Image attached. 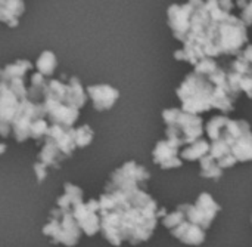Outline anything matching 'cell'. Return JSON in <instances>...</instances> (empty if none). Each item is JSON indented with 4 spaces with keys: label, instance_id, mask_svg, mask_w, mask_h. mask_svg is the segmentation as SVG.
Masks as SVG:
<instances>
[{
    "label": "cell",
    "instance_id": "6da1fadb",
    "mask_svg": "<svg viewBox=\"0 0 252 247\" xmlns=\"http://www.w3.org/2000/svg\"><path fill=\"white\" fill-rule=\"evenodd\" d=\"M99 202L100 233L114 247L137 246L154 236L167 209L140 187L105 190Z\"/></svg>",
    "mask_w": 252,
    "mask_h": 247
},
{
    "label": "cell",
    "instance_id": "7a4b0ae2",
    "mask_svg": "<svg viewBox=\"0 0 252 247\" xmlns=\"http://www.w3.org/2000/svg\"><path fill=\"white\" fill-rule=\"evenodd\" d=\"M204 130L208 141H224L238 163L252 162V127L247 120L217 114L204 124Z\"/></svg>",
    "mask_w": 252,
    "mask_h": 247
},
{
    "label": "cell",
    "instance_id": "3957f363",
    "mask_svg": "<svg viewBox=\"0 0 252 247\" xmlns=\"http://www.w3.org/2000/svg\"><path fill=\"white\" fill-rule=\"evenodd\" d=\"M176 95L180 101V108L186 113L201 116L214 110L216 86L208 77L195 71L189 73L176 89Z\"/></svg>",
    "mask_w": 252,
    "mask_h": 247
},
{
    "label": "cell",
    "instance_id": "277c9868",
    "mask_svg": "<svg viewBox=\"0 0 252 247\" xmlns=\"http://www.w3.org/2000/svg\"><path fill=\"white\" fill-rule=\"evenodd\" d=\"M161 116L165 123V139L180 148L204 138L205 122L201 116L186 113L180 107L165 108Z\"/></svg>",
    "mask_w": 252,
    "mask_h": 247
},
{
    "label": "cell",
    "instance_id": "5b68a950",
    "mask_svg": "<svg viewBox=\"0 0 252 247\" xmlns=\"http://www.w3.org/2000/svg\"><path fill=\"white\" fill-rule=\"evenodd\" d=\"M247 25L242 22L239 16L229 15L226 19L220 22H214L207 30V39L214 43L220 55H235L238 56L247 41H248V31Z\"/></svg>",
    "mask_w": 252,
    "mask_h": 247
},
{
    "label": "cell",
    "instance_id": "8992f818",
    "mask_svg": "<svg viewBox=\"0 0 252 247\" xmlns=\"http://www.w3.org/2000/svg\"><path fill=\"white\" fill-rule=\"evenodd\" d=\"M41 231L52 243L65 247L77 246L83 236L72 210H65L61 207L50 210L49 221Z\"/></svg>",
    "mask_w": 252,
    "mask_h": 247
},
{
    "label": "cell",
    "instance_id": "52a82bcc",
    "mask_svg": "<svg viewBox=\"0 0 252 247\" xmlns=\"http://www.w3.org/2000/svg\"><path fill=\"white\" fill-rule=\"evenodd\" d=\"M159 222L168 230V233L176 240H179L185 246H202L207 240V231L189 222L179 206L171 212L167 210V213L161 218Z\"/></svg>",
    "mask_w": 252,
    "mask_h": 247
},
{
    "label": "cell",
    "instance_id": "ba28073f",
    "mask_svg": "<svg viewBox=\"0 0 252 247\" xmlns=\"http://www.w3.org/2000/svg\"><path fill=\"white\" fill-rule=\"evenodd\" d=\"M179 207L182 209L185 218L189 222L204 228L205 231L210 230V227L213 225V222L221 210V206L210 193H201L195 203H185Z\"/></svg>",
    "mask_w": 252,
    "mask_h": 247
},
{
    "label": "cell",
    "instance_id": "9c48e42d",
    "mask_svg": "<svg viewBox=\"0 0 252 247\" xmlns=\"http://www.w3.org/2000/svg\"><path fill=\"white\" fill-rule=\"evenodd\" d=\"M149 178H151V173L145 166L136 162H127L109 175L105 190L131 188V187L145 188Z\"/></svg>",
    "mask_w": 252,
    "mask_h": 247
},
{
    "label": "cell",
    "instance_id": "30bf717a",
    "mask_svg": "<svg viewBox=\"0 0 252 247\" xmlns=\"http://www.w3.org/2000/svg\"><path fill=\"white\" fill-rule=\"evenodd\" d=\"M38 119H46L41 102H31L30 99L21 101L18 113L10 124L12 135H13L15 141L16 142L28 141L31 124Z\"/></svg>",
    "mask_w": 252,
    "mask_h": 247
},
{
    "label": "cell",
    "instance_id": "8fae6325",
    "mask_svg": "<svg viewBox=\"0 0 252 247\" xmlns=\"http://www.w3.org/2000/svg\"><path fill=\"white\" fill-rule=\"evenodd\" d=\"M72 215L81 230L87 237H93L100 233V215H99V202L90 199L80 203L72 209Z\"/></svg>",
    "mask_w": 252,
    "mask_h": 247
},
{
    "label": "cell",
    "instance_id": "7c38bea8",
    "mask_svg": "<svg viewBox=\"0 0 252 247\" xmlns=\"http://www.w3.org/2000/svg\"><path fill=\"white\" fill-rule=\"evenodd\" d=\"M41 105H43V110H44L46 120L50 124L74 127V124L77 123V120L80 117V110L78 108L69 107L66 104H62V102L43 99Z\"/></svg>",
    "mask_w": 252,
    "mask_h": 247
},
{
    "label": "cell",
    "instance_id": "4fadbf2b",
    "mask_svg": "<svg viewBox=\"0 0 252 247\" xmlns=\"http://www.w3.org/2000/svg\"><path fill=\"white\" fill-rule=\"evenodd\" d=\"M193 7L186 1L183 4H171L167 10L168 15V25L173 31V36L179 41H185L186 36L190 30V18L193 13Z\"/></svg>",
    "mask_w": 252,
    "mask_h": 247
},
{
    "label": "cell",
    "instance_id": "5bb4252c",
    "mask_svg": "<svg viewBox=\"0 0 252 247\" xmlns=\"http://www.w3.org/2000/svg\"><path fill=\"white\" fill-rule=\"evenodd\" d=\"M180 150L182 148L174 142L168 139H161L152 150V160L162 170L179 169L183 166V160L180 159Z\"/></svg>",
    "mask_w": 252,
    "mask_h": 247
},
{
    "label": "cell",
    "instance_id": "9a60e30c",
    "mask_svg": "<svg viewBox=\"0 0 252 247\" xmlns=\"http://www.w3.org/2000/svg\"><path fill=\"white\" fill-rule=\"evenodd\" d=\"M86 92L96 111L111 110L120 98L118 89L111 84H90L86 87Z\"/></svg>",
    "mask_w": 252,
    "mask_h": 247
},
{
    "label": "cell",
    "instance_id": "2e32d148",
    "mask_svg": "<svg viewBox=\"0 0 252 247\" xmlns=\"http://www.w3.org/2000/svg\"><path fill=\"white\" fill-rule=\"evenodd\" d=\"M47 138L53 139L61 153L68 159L75 150V141H74V127H65L59 124H50L46 133Z\"/></svg>",
    "mask_w": 252,
    "mask_h": 247
},
{
    "label": "cell",
    "instance_id": "e0dca14e",
    "mask_svg": "<svg viewBox=\"0 0 252 247\" xmlns=\"http://www.w3.org/2000/svg\"><path fill=\"white\" fill-rule=\"evenodd\" d=\"M21 101L13 95L6 82H0V123L12 124Z\"/></svg>",
    "mask_w": 252,
    "mask_h": 247
},
{
    "label": "cell",
    "instance_id": "ac0fdd59",
    "mask_svg": "<svg viewBox=\"0 0 252 247\" xmlns=\"http://www.w3.org/2000/svg\"><path fill=\"white\" fill-rule=\"evenodd\" d=\"M66 157L61 153V150L58 148V145L55 144V141L53 139H50V138H47V136H44V139H43V147H41V150H40V153H38V156H37V162L40 163V165H43L44 167H59L61 166V163L65 160Z\"/></svg>",
    "mask_w": 252,
    "mask_h": 247
},
{
    "label": "cell",
    "instance_id": "d6986e66",
    "mask_svg": "<svg viewBox=\"0 0 252 247\" xmlns=\"http://www.w3.org/2000/svg\"><path fill=\"white\" fill-rule=\"evenodd\" d=\"M25 12L24 0H3L0 3V22L10 28L18 27L21 16Z\"/></svg>",
    "mask_w": 252,
    "mask_h": 247
},
{
    "label": "cell",
    "instance_id": "ffe728a7",
    "mask_svg": "<svg viewBox=\"0 0 252 247\" xmlns=\"http://www.w3.org/2000/svg\"><path fill=\"white\" fill-rule=\"evenodd\" d=\"M84 199V193L80 187L66 182L63 185V194L58 197L56 200V207L65 209V210H72L74 207H77L80 203H83Z\"/></svg>",
    "mask_w": 252,
    "mask_h": 247
},
{
    "label": "cell",
    "instance_id": "44dd1931",
    "mask_svg": "<svg viewBox=\"0 0 252 247\" xmlns=\"http://www.w3.org/2000/svg\"><path fill=\"white\" fill-rule=\"evenodd\" d=\"M68 92H66V105L74 108H83L87 102V92L83 87L81 82L77 77H69L66 80Z\"/></svg>",
    "mask_w": 252,
    "mask_h": 247
},
{
    "label": "cell",
    "instance_id": "7402d4cb",
    "mask_svg": "<svg viewBox=\"0 0 252 247\" xmlns=\"http://www.w3.org/2000/svg\"><path fill=\"white\" fill-rule=\"evenodd\" d=\"M32 70V64L28 59H18L0 68V82H9L12 79H25Z\"/></svg>",
    "mask_w": 252,
    "mask_h": 247
},
{
    "label": "cell",
    "instance_id": "603a6c76",
    "mask_svg": "<svg viewBox=\"0 0 252 247\" xmlns=\"http://www.w3.org/2000/svg\"><path fill=\"white\" fill-rule=\"evenodd\" d=\"M210 151V141L207 138H201L193 144H189L180 150V159L183 162H199Z\"/></svg>",
    "mask_w": 252,
    "mask_h": 247
},
{
    "label": "cell",
    "instance_id": "cb8c5ba5",
    "mask_svg": "<svg viewBox=\"0 0 252 247\" xmlns=\"http://www.w3.org/2000/svg\"><path fill=\"white\" fill-rule=\"evenodd\" d=\"M56 67H58V58L52 50H43L40 53V56L37 58V61H35L37 73H40L46 79L50 77L55 73Z\"/></svg>",
    "mask_w": 252,
    "mask_h": 247
},
{
    "label": "cell",
    "instance_id": "d4e9b609",
    "mask_svg": "<svg viewBox=\"0 0 252 247\" xmlns=\"http://www.w3.org/2000/svg\"><path fill=\"white\" fill-rule=\"evenodd\" d=\"M46 83H47V79L44 76H41L40 73L31 74L30 86L27 87V90H28L27 99H30L31 102H41L43 101V96H44Z\"/></svg>",
    "mask_w": 252,
    "mask_h": 247
},
{
    "label": "cell",
    "instance_id": "484cf974",
    "mask_svg": "<svg viewBox=\"0 0 252 247\" xmlns=\"http://www.w3.org/2000/svg\"><path fill=\"white\" fill-rule=\"evenodd\" d=\"M223 173H224V170L219 167L217 162L210 154H207L205 157H202L199 160V175L204 179L217 181L223 176Z\"/></svg>",
    "mask_w": 252,
    "mask_h": 247
},
{
    "label": "cell",
    "instance_id": "4316f807",
    "mask_svg": "<svg viewBox=\"0 0 252 247\" xmlns=\"http://www.w3.org/2000/svg\"><path fill=\"white\" fill-rule=\"evenodd\" d=\"M94 138V132L89 124H83L78 127H74V141L77 148H86L92 144Z\"/></svg>",
    "mask_w": 252,
    "mask_h": 247
},
{
    "label": "cell",
    "instance_id": "83f0119b",
    "mask_svg": "<svg viewBox=\"0 0 252 247\" xmlns=\"http://www.w3.org/2000/svg\"><path fill=\"white\" fill-rule=\"evenodd\" d=\"M219 67H220V65H219V62L216 61V58H208V56H207V58L201 59V61L193 67V71L198 73V74H201V76L208 77V76H211Z\"/></svg>",
    "mask_w": 252,
    "mask_h": 247
},
{
    "label": "cell",
    "instance_id": "f1b7e54d",
    "mask_svg": "<svg viewBox=\"0 0 252 247\" xmlns=\"http://www.w3.org/2000/svg\"><path fill=\"white\" fill-rule=\"evenodd\" d=\"M47 129H49V123L46 119H38L35 120L32 124H31V129H30V139H34V141H43L46 133H47Z\"/></svg>",
    "mask_w": 252,
    "mask_h": 247
},
{
    "label": "cell",
    "instance_id": "f546056e",
    "mask_svg": "<svg viewBox=\"0 0 252 247\" xmlns=\"http://www.w3.org/2000/svg\"><path fill=\"white\" fill-rule=\"evenodd\" d=\"M204 7L208 10V13L211 15V19L214 22H220L230 15V13H226L224 10H221V7L219 6V0H204Z\"/></svg>",
    "mask_w": 252,
    "mask_h": 247
},
{
    "label": "cell",
    "instance_id": "4dcf8cb0",
    "mask_svg": "<svg viewBox=\"0 0 252 247\" xmlns=\"http://www.w3.org/2000/svg\"><path fill=\"white\" fill-rule=\"evenodd\" d=\"M6 83H7L9 89L13 92V95L19 101H25L27 99L28 90H27V86H25V79H12V80H9Z\"/></svg>",
    "mask_w": 252,
    "mask_h": 247
},
{
    "label": "cell",
    "instance_id": "1f68e13d",
    "mask_svg": "<svg viewBox=\"0 0 252 247\" xmlns=\"http://www.w3.org/2000/svg\"><path fill=\"white\" fill-rule=\"evenodd\" d=\"M230 73H233V71H230ZM233 74L238 79V86H239L241 93H245L250 99H252V71L247 73V74H242V76H239L236 73H233Z\"/></svg>",
    "mask_w": 252,
    "mask_h": 247
},
{
    "label": "cell",
    "instance_id": "d6a6232c",
    "mask_svg": "<svg viewBox=\"0 0 252 247\" xmlns=\"http://www.w3.org/2000/svg\"><path fill=\"white\" fill-rule=\"evenodd\" d=\"M239 18L242 19V22H244L247 27L252 25V0H250V1L241 9V16H239Z\"/></svg>",
    "mask_w": 252,
    "mask_h": 247
},
{
    "label": "cell",
    "instance_id": "836d02e7",
    "mask_svg": "<svg viewBox=\"0 0 252 247\" xmlns=\"http://www.w3.org/2000/svg\"><path fill=\"white\" fill-rule=\"evenodd\" d=\"M47 167H44L43 165H40L38 162L34 163V173H35V179L37 182H43L47 176Z\"/></svg>",
    "mask_w": 252,
    "mask_h": 247
},
{
    "label": "cell",
    "instance_id": "e575fe53",
    "mask_svg": "<svg viewBox=\"0 0 252 247\" xmlns=\"http://www.w3.org/2000/svg\"><path fill=\"white\" fill-rule=\"evenodd\" d=\"M219 6L226 13H230L233 10V7H235V1L233 0H219Z\"/></svg>",
    "mask_w": 252,
    "mask_h": 247
},
{
    "label": "cell",
    "instance_id": "d590c367",
    "mask_svg": "<svg viewBox=\"0 0 252 247\" xmlns=\"http://www.w3.org/2000/svg\"><path fill=\"white\" fill-rule=\"evenodd\" d=\"M241 55L252 65V44H248L247 47H244V50L241 52Z\"/></svg>",
    "mask_w": 252,
    "mask_h": 247
},
{
    "label": "cell",
    "instance_id": "8d00e7d4",
    "mask_svg": "<svg viewBox=\"0 0 252 247\" xmlns=\"http://www.w3.org/2000/svg\"><path fill=\"white\" fill-rule=\"evenodd\" d=\"M248 1H250V0H236V6H238L239 9H242Z\"/></svg>",
    "mask_w": 252,
    "mask_h": 247
},
{
    "label": "cell",
    "instance_id": "74e56055",
    "mask_svg": "<svg viewBox=\"0 0 252 247\" xmlns=\"http://www.w3.org/2000/svg\"><path fill=\"white\" fill-rule=\"evenodd\" d=\"M6 150H7V145L4 142H0V154H3Z\"/></svg>",
    "mask_w": 252,
    "mask_h": 247
},
{
    "label": "cell",
    "instance_id": "f35d334b",
    "mask_svg": "<svg viewBox=\"0 0 252 247\" xmlns=\"http://www.w3.org/2000/svg\"><path fill=\"white\" fill-rule=\"evenodd\" d=\"M251 224H252V216H251Z\"/></svg>",
    "mask_w": 252,
    "mask_h": 247
},
{
    "label": "cell",
    "instance_id": "ab89813d",
    "mask_svg": "<svg viewBox=\"0 0 252 247\" xmlns=\"http://www.w3.org/2000/svg\"><path fill=\"white\" fill-rule=\"evenodd\" d=\"M1 1H3V0H0V3H1Z\"/></svg>",
    "mask_w": 252,
    "mask_h": 247
}]
</instances>
